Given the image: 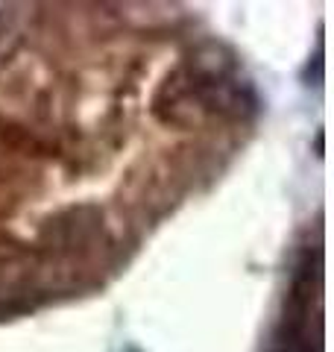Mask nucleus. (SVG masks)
Returning <instances> with one entry per match:
<instances>
[{
  "mask_svg": "<svg viewBox=\"0 0 334 352\" xmlns=\"http://www.w3.org/2000/svg\"><path fill=\"white\" fill-rule=\"evenodd\" d=\"M314 302H320V252L302 250L293 264L285 311L270 335L267 352H320V335L311 332Z\"/></svg>",
  "mask_w": 334,
  "mask_h": 352,
  "instance_id": "obj_1",
  "label": "nucleus"
}]
</instances>
